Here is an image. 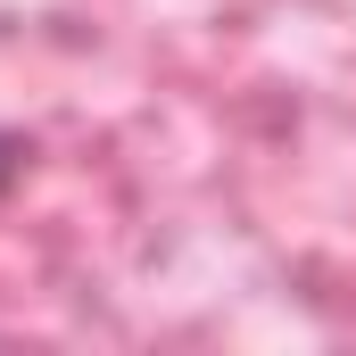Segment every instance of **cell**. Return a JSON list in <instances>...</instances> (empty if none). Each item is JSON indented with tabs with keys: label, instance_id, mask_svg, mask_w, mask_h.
<instances>
[{
	"label": "cell",
	"instance_id": "1",
	"mask_svg": "<svg viewBox=\"0 0 356 356\" xmlns=\"http://www.w3.org/2000/svg\"><path fill=\"white\" fill-rule=\"evenodd\" d=\"M25 158H33V141L0 124V191H17V175H25Z\"/></svg>",
	"mask_w": 356,
	"mask_h": 356
}]
</instances>
